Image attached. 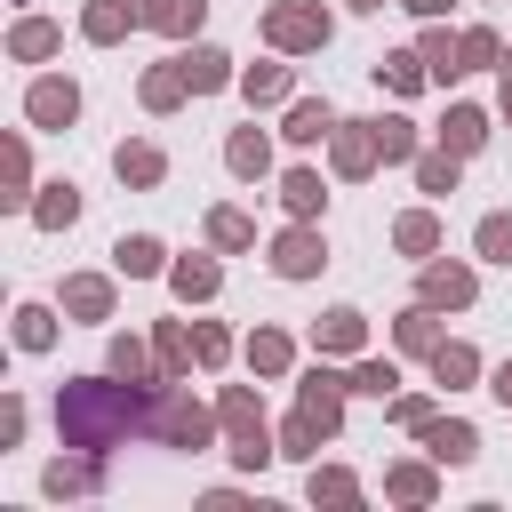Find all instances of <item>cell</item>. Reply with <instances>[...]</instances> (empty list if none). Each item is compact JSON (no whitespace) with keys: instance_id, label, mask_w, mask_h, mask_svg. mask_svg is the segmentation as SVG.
Here are the masks:
<instances>
[{"instance_id":"obj_1","label":"cell","mask_w":512,"mask_h":512,"mask_svg":"<svg viewBox=\"0 0 512 512\" xmlns=\"http://www.w3.org/2000/svg\"><path fill=\"white\" fill-rule=\"evenodd\" d=\"M136 416H144V400H136V392H120V384H72V392H64V408H56V424H64V440H72V448H112Z\"/></svg>"},{"instance_id":"obj_2","label":"cell","mask_w":512,"mask_h":512,"mask_svg":"<svg viewBox=\"0 0 512 512\" xmlns=\"http://www.w3.org/2000/svg\"><path fill=\"white\" fill-rule=\"evenodd\" d=\"M224 424H232V440H240V448H232L240 464H264V456H272V440H264V408H256L248 392H224Z\"/></svg>"},{"instance_id":"obj_3","label":"cell","mask_w":512,"mask_h":512,"mask_svg":"<svg viewBox=\"0 0 512 512\" xmlns=\"http://www.w3.org/2000/svg\"><path fill=\"white\" fill-rule=\"evenodd\" d=\"M152 432H160L168 448H200V440H208V408H200V400H160V408H152Z\"/></svg>"},{"instance_id":"obj_4","label":"cell","mask_w":512,"mask_h":512,"mask_svg":"<svg viewBox=\"0 0 512 512\" xmlns=\"http://www.w3.org/2000/svg\"><path fill=\"white\" fill-rule=\"evenodd\" d=\"M264 32H272V48H320L328 40V16L320 8H272Z\"/></svg>"},{"instance_id":"obj_5","label":"cell","mask_w":512,"mask_h":512,"mask_svg":"<svg viewBox=\"0 0 512 512\" xmlns=\"http://www.w3.org/2000/svg\"><path fill=\"white\" fill-rule=\"evenodd\" d=\"M72 112H80V96H72V80H40V88H32V120H40V128H64Z\"/></svg>"},{"instance_id":"obj_6","label":"cell","mask_w":512,"mask_h":512,"mask_svg":"<svg viewBox=\"0 0 512 512\" xmlns=\"http://www.w3.org/2000/svg\"><path fill=\"white\" fill-rule=\"evenodd\" d=\"M336 400H344V384H336L328 368H312V376H304V416H312L320 432H336Z\"/></svg>"},{"instance_id":"obj_7","label":"cell","mask_w":512,"mask_h":512,"mask_svg":"<svg viewBox=\"0 0 512 512\" xmlns=\"http://www.w3.org/2000/svg\"><path fill=\"white\" fill-rule=\"evenodd\" d=\"M424 304H472V272L464 264H432L424 272Z\"/></svg>"},{"instance_id":"obj_8","label":"cell","mask_w":512,"mask_h":512,"mask_svg":"<svg viewBox=\"0 0 512 512\" xmlns=\"http://www.w3.org/2000/svg\"><path fill=\"white\" fill-rule=\"evenodd\" d=\"M424 448H432L440 464H472L480 440H472V424H424Z\"/></svg>"},{"instance_id":"obj_9","label":"cell","mask_w":512,"mask_h":512,"mask_svg":"<svg viewBox=\"0 0 512 512\" xmlns=\"http://www.w3.org/2000/svg\"><path fill=\"white\" fill-rule=\"evenodd\" d=\"M136 24H160V32H192V24H200V0H136Z\"/></svg>"},{"instance_id":"obj_10","label":"cell","mask_w":512,"mask_h":512,"mask_svg":"<svg viewBox=\"0 0 512 512\" xmlns=\"http://www.w3.org/2000/svg\"><path fill=\"white\" fill-rule=\"evenodd\" d=\"M272 264H280V272H288V280H304V272H312V264H320V232H288V240H280V248H272Z\"/></svg>"},{"instance_id":"obj_11","label":"cell","mask_w":512,"mask_h":512,"mask_svg":"<svg viewBox=\"0 0 512 512\" xmlns=\"http://www.w3.org/2000/svg\"><path fill=\"white\" fill-rule=\"evenodd\" d=\"M368 160H376V128H344L336 136V168L344 176H368Z\"/></svg>"},{"instance_id":"obj_12","label":"cell","mask_w":512,"mask_h":512,"mask_svg":"<svg viewBox=\"0 0 512 512\" xmlns=\"http://www.w3.org/2000/svg\"><path fill=\"white\" fill-rule=\"evenodd\" d=\"M176 64H184V80H192V88H224V80H232V64H224L216 48H192V56H176Z\"/></svg>"},{"instance_id":"obj_13","label":"cell","mask_w":512,"mask_h":512,"mask_svg":"<svg viewBox=\"0 0 512 512\" xmlns=\"http://www.w3.org/2000/svg\"><path fill=\"white\" fill-rule=\"evenodd\" d=\"M288 136H296V144H320V136H336V112H328V104H296V112H288Z\"/></svg>"},{"instance_id":"obj_14","label":"cell","mask_w":512,"mask_h":512,"mask_svg":"<svg viewBox=\"0 0 512 512\" xmlns=\"http://www.w3.org/2000/svg\"><path fill=\"white\" fill-rule=\"evenodd\" d=\"M440 136H448V152H472V144H480V136H488V120H480V112H472V104H456V112H448V128H440Z\"/></svg>"},{"instance_id":"obj_15","label":"cell","mask_w":512,"mask_h":512,"mask_svg":"<svg viewBox=\"0 0 512 512\" xmlns=\"http://www.w3.org/2000/svg\"><path fill=\"white\" fill-rule=\"evenodd\" d=\"M112 160H120V176H128V184H160V152H152V144H120Z\"/></svg>"},{"instance_id":"obj_16","label":"cell","mask_w":512,"mask_h":512,"mask_svg":"<svg viewBox=\"0 0 512 512\" xmlns=\"http://www.w3.org/2000/svg\"><path fill=\"white\" fill-rule=\"evenodd\" d=\"M64 304H72L80 320H104V312H112V288H104V280H72V288H64Z\"/></svg>"},{"instance_id":"obj_17","label":"cell","mask_w":512,"mask_h":512,"mask_svg":"<svg viewBox=\"0 0 512 512\" xmlns=\"http://www.w3.org/2000/svg\"><path fill=\"white\" fill-rule=\"evenodd\" d=\"M184 88H192V80H184V64H168V72H152V80H144V104H152V112H168Z\"/></svg>"},{"instance_id":"obj_18","label":"cell","mask_w":512,"mask_h":512,"mask_svg":"<svg viewBox=\"0 0 512 512\" xmlns=\"http://www.w3.org/2000/svg\"><path fill=\"white\" fill-rule=\"evenodd\" d=\"M360 344V312H328L320 320V352H352Z\"/></svg>"},{"instance_id":"obj_19","label":"cell","mask_w":512,"mask_h":512,"mask_svg":"<svg viewBox=\"0 0 512 512\" xmlns=\"http://www.w3.org/2000/svg\"><path fill=\"white\" fill-rule=\"evenodd\" d=\"M480 256L488 264H512V216H480Z\"/></svg>"},{"instance_id":"obj_20","label":"cell","mask_w":512,"mask_h":512,"mask_svg":"<svg viewBox=\"0 0 512 512\" xmlns=\"http://www.w3.org/2000/svg\"><path fill=\"white\" fill-rule=\"evenodd\" d=\"M264 160H272V152H264V136H256V128H240V136H232V168H240V176H264Z\"/></svg>"},{"instance_id":"obj_21","label":"cell","mask_w":512,"mask_h":512,"mask_svg":"<svg viewBox=\"0 0 512 512\" xmlns=\"http://www.w3.org/2000/svg\"><path fill=\"white\" fill-rule=\"evenodd\" d=\"M280 192H288V208H296V216H320V176H312V168H296Z\"/></svg>"},{"instance_id":"obj_22","label":"cell","mask_w":512,"mask_h":512,"mask_svg":"<svg viewBox=\"0 0 512 512\" xmlns=\"http://www.w3.org/2000/svg\"><path fill=\"white\" fill-rule=\"evenodd\" d=\"M208 240H216V248H248V216H240V208H216V216H208Z\"/></svg>"},{"instance_id":"obj_23","label":"cell","mask_w":512,"mask_h":512,"mask_svg":"<svg viewBox=\"0 0 512 512\" xmlns=\"http://www.w3.org/2000/svg\"><path fill=\"white\" fill-rule=\"evenodd\" d=\"M112 264H120V272H160V240H120Z\"/></svg>"},{"instance_id":"obj_24","label":"cell","mask_w":512,"mask_h":512,"mask_svg":"<svg viewBox=\"0 0 512 512\" xmlns=\"http://www.w3.org/2000/svg\"><path fill=\"white\" fill-rule=\"evenodd\" d=\"M432 376H440V384H464V376H472V352H464V344H432Z\"/></svg>"},{"instance_id":"obj_25","label":"cell","mask_w":512,"mask_h":512,"mask_svg":"<svg viewBox=\"0 0 512 512\" xmlns=\"http://www.w3.org/2000/svg\"><path fill=\"white\" fill-rule=\"evenodd\" d=\"M128 16H136V8H112V0H104V8H88V40H120V32H128Z\"/></svg>"},{"instance_id":"obj_26","label":"cell","mask_w":512,"mask_h":512,"mask_svg":"<svg viewBox=\"0 0 512 512\" xmlns=\"http://www.w3.org/2000/svg\"><path fill=\"white\" fill-rule=\"evenodd\" d=\"M240 88H248L256 104H272V96H288V72H280V64H256V72H248Z\"/></svg>"},{"instance_id":"obj_27","label":"cell","mask_w":512,"mask_h":512,"mask_svg":"<svg viewBox=\"0 0 512 512\" xmlns=\"http://www.w3.org/2000/svg\"><path fill=\"white\" fill-rule=\"evenodd\" d=\"M368 128H376V152H384V160H408V144H416L408 120H368Z\"/></svg>"},{"instance_id":"obj_28","label":"cell","mask_w":512,"mask_h":512,"mask_svg":"<svg viewBox=\"0 0 512 512\" xmlns=\"http://www.w3.org/2000/svg\"><path fill=\"white\" fill-rule=\"evenodd\" d=\"M248 360H256L264 376H272V368H288V336H272V328H264V336H248Z\"/></svg>"},{"instance_id":"obj_29","label":"cell","mask_w":512,"mask_h":512,"mask_svg":"<svg viewBox=\"0 0 512 512\" xmlns=\"http://www.w3.org/2000/svg\"><path fill=\"white\" fill-rule=\"evenodd\" d=\"M72 216H80L72 184H48V200H40V224H72Z\"/></svg>"},{"instance_id":"obj_30","label":"cell","mask_w":512,"mask_h":512,"mask_svg":"<svg viewBox=\"0 0 512 512\" xmlns=\"http://www.w3.org/2000/svg\"><path fill=\"white\" fill-rule=\"evenodd\" d=\"M392 384H400L392 360H360V368H352V392H392Z\"/></svg>"},{"instance_id":"obj_31","label":"cell","mask_w":512,"mask_h":512,"mask_svg":"<svg viewBox=\"0 0 512 512\" xmlns=\"http://www.w3.org/2000/svg\"><path fill=\"white\" fill-rule=\"evenodd\" d=\"M416 176H424V192H448V184H456V152H432Z\"/></svg>"},{"instance_id":"obj_32","label":"cell","mask_w":512,"mask_h":512,"mask_svg":"<svg viewBox=\"0 0 512 512\" xmlns=\"http://www.w3.org/2000/svg\"><path fill=\"white\" fill-rule=\"evenodd\" d=\"M432 240H440V232H432V216H400V248H408V256H424Z\"/></svg>"},{"instance_id":"obj_33","label":"cell","mask_w":512,"mask_h":512,"mask_svg":"<svg viewBox=\"0 0 512 512\" xmlns=\"http://www.w3.org/2000/svg\"><path fill=\"white\" fill-rule=\"evenodd\" d=\"M176 288L184 296H216V264H176Z\"/></svg>"},{"instance_id":"obj_34","label":"cell","mask_w":512,"mask_h":512,"mask_svg":"<svg viewBox=\"0 0 512 512\" xmlns=\"http://www.w3.org/2000/svg\"><path fill=\"white\" fill-rule=\"evenodd\" d=\"M48 48H56V24H24L16 32V56H48Z\"/></svg>"},{"instance_id":"obj_35","label":"cell","mask_w":512,"mask_h":512,"mask_svg":"<svg viewBox=\"0 0 512 512\" xmlns=\"http://www.w3.org/2000/svg\"><path fill=\"white\" fill-rule=\"evenodd\" d=\"M384 80H392V88H416V80H424V56H384Z\"/></svg>"},{"instance_id":"obj_36","label":"cell","mask_w":512,"mask_h":512,"mask_svg":"<svg viewBox=\"0 0 512 512\" xmlns=\"http://www.w3.org/2000/svg\"><path fill=\"white\" fill-rule=\"evenodd\" d=\"M400 344H408V352H432V312H408V320H400Z\"/></svg>"},{"instance_id":"obj_37","label":"cell","mask_w":512,"mask_h":512,"mask_svg":"<svg viewBox=\"0 0 512 512\" xmlns=\"http://www.w3.org/2000/svg\"><path fill=\"white\" fill-rule=\"evenodd\" d=\"M160 360H168V368H184V360H200V352H192V336H184V328H160Z\"/></svg>"},{"instance_id":"obj_38","label":"cell","mask_w":512,"mask_h":512,"mask_svg":"<svg viewBox=\"0 0 512 512\" xmlns=\"http://www.w3.org/2000/svg\"><path fill=\"white\" fill-rule=\"evenodd\" d=\"M48 488H56V496H64V488H96V464H56Z\"/></svg>"},{"instance_id":"obj_39","label":"cell","mask_w":512,"mask_h":512,"mask_svg":"<svg viewBox=\"0 0 512 512\" xmlns=\"http://www.w3.org/2000/svg\"><path fill=\"white\" fill-rule=\"evenodd\" d=\"M392 496H408V504H424V496H432V472H416V464H408V472H392Z\"/></svg>"},{"instance_id":"obj_40","label":"cell","mask_w":512,"mask_h":512,"mask_svg":"<svg viewBox=\"0 0 512 512\" xmlns=\"http://www.w3.org/2000/svg\"><path fill=\"white\" fill-rule=\"evenodd\" d=\"M16 320H24V328H16V344H24V352H40V344H48V312H16Z\"/></svg>"},{"instance_id":"obj_41","label":"cell","mask_w":512,"mask_h":512,"mask_svg":"<svg viewBox=\"0 0 512 512\" xmlns=\"http://www.w3.org/2000/svg\"><path fill=\"white\" fill-rule=\"evenodd\" d=\"M192 352H200V360H208V368H216V360H224V352H232V344H224V328H192Z\"/></svg>"},{"instance_id":"obj_42","label":"cell","mask_w":512,"mask_h":512,"mask_svg":"<svg viewBox=\"0 0 512 512\" xmlns=\"http://www.w3.org/2000/svg\"><path fill=\"white\" fill-rule=\"evenodd\" d=\"M112 368H120V376H144V344L120 336V344H112Z\"/></svg>"},{"instance_id":"obj_43","label":"cell","mask_w":512,"mask_h":512,"mask_svg":"<svg viewBox=\"0 0 512 512\" xmlns=\"http://www.w3.org/2000/svg\"><path fill=\"white\" fill-rule=\"evenodd\" d=\"M312 496H336V504H352V480H344V472H312Z\"/></svg>"},{"instance_id":"obj_44","label":"cell","mask_w":512,"mask_h":512,"mask_svg":"<svg viewBox=\"0 0 512 512\" xmlns=\"http://www.w3.org/2000/svg\"><path fill=\"white\" fill-rule=\"evenodd\" d=\"M488 56H496V40H488V32H464V72H472V64H488Z\"/></svg>"},{"instance_id":"obj_45","label":"cell","mask_w":512,"mask_h":512,"mask_svg":"<svg viewBox=\"0 0 512 512\" xmlns=\"http://www.w3.org/2000/svg\"><path fill=\"white\" fill-rule=\"evenodd\" d=\"M496 400H504V408H512V360H504V368H496Z\"/></svg>"},{"instance_id":"obj_46","label":"cell","mask_w":512,"mask_h":512,"mask_svg":"<svg viewBox=\"0 0 512 512\" xmlns=\"http://www.w3.org/2000/svg\"><path fill=\"white\" fill-rule=\"evenodd\" d=\"M408 8H416V16H440V8H448V0H408Z\"/></svg>"},{"instance_id":"obj_47","label":"cell","mask_w":512,"mask_h":512,"mask_svg":"<svg viewBox=\"0 0 512 512\" xmlns=\"http://www.w3.org/2000/svg\"><path fill=\"white\" fill-rule=\"evenodd\" d=\"M504 112H512V72H504Z\"/></svg>"},{"instance_id":"obj_48","label":"cell","mask_w":512,"mask_h":512,"mask_svg":"<svg viewBox=\"0 0 512 512\" xmlns=\"http://www.w3.org/2000/svg\"><path fill=\"white\" fill-rule=\"evenodd\" d=\"M352 8H384V0H352Z\"/></svg>"}]
</instances>
